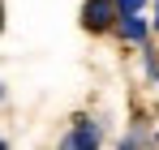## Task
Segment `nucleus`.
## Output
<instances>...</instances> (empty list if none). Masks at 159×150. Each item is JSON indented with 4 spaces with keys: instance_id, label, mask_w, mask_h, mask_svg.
I'll use <instances>...</instances> for the list:
<instances>
[{
    "instance_id": "nucleus-2",
    "label": "nucleus",
    "mask_w": 159,
    "mask_h": 150,
    "mask_svg": "<svg viewBox=\"0 0 159 150\" xmlns=\"http://www.w3.org/2000/svg\"><path fill=\"white\" fill-rule=\"evenodd\" d=\"M65 146H73V150H95V146H99V125L86 120V116H78L73 129L65 133Z\"/></svg>"
},
{
    "instance_id": "nucleus-4",
    "label": "nucleus",
    "mask_w": 159,
    "mask_h": 150,
    "mask_svg": "<svg viewBox=\"0 0 159 150\" xmlns=\"http://www.w3.org/2000/svg\"><path fill=\"white\" fill-rule=\"evenodd\" d=\"M142 4H146V0H116V9H120V17H125V13H142Z\"/></svg>"
},
{
    "instance_id": "nucleus-1",
    "label": "nucleus",
    "mask_w": 159,
    "mask_h": 150,
    "mask_svg": "<svg viewBox=\"0 0 159 150\" xmlns=\"http://www.w3.org/2000/svg\"><path fill=\"white\" fill-rule=\"evenodd\" d=\"M116 22H120L116 0H86V4H82V26H86V30L103 34V30H112Z\"/></svg>"
},
{
    "instance_id": "nucleus-6",
    "label": "nucleus",
    "mask_w": 159,
    "mask_h": 150,
    "mask_svg": "<svg viewBox=\"0 0 159 150\" xmlns=\"http://www.w3.org/2000/svg\"><path fill=\"white\" fill-rule=\"evenodd\" d=\"M155 26H159V0H155Z\"/></svg>"
},
{
    "instance_id": "nucleus-3",
    "label": "nucleus",
    "mask_w": 159,
    "mask_h": 150,
    "mask_svg": "<svg viewBox=\"0 0 159 150\" xmlns=\"http://www.w3.org/2000/svg\"><path fill=\"white\" fill-rule=\"evenodd\" d=\"M116 34H120L125 43H146V22H142L138 13H125V17L116 22Z\"/></svg>"
},
{
    "instance_id": "nucleus-5",
    "label": "nucleus",
    "mask_w": 159,
    "mask_h": 150,
    "mask_svg": "<svg viewBox=\"0 0 159 150\" xmlns=\"http://www.w3.org/2000/svg\"><path fill=\"white\" fill-rule=\"evenodd\" d=\"M0 30H4V4H0Z\"/></svg>"
},
{
    "instance_id": "nucleus-7",
    "label": "nucleus",
    "mask_w": 159,
    "mask_h": 150,
    "mask_svg": "<svg viewBox=\"0 0 159 150\" xmlns=\"http://www.w3.org/2000/svg\"><path fill=\"white\" fill-rule=\"evenodd\" d=\"M155 142H159V137H155Z\"/></svg>"
}]
</instances>
